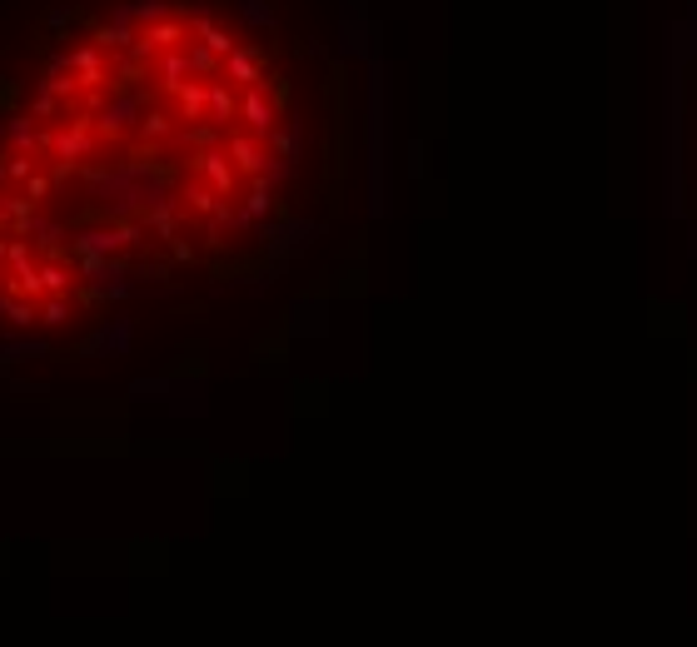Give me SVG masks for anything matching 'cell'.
<instances>
[{"mask_svg":"<svg viewBox=\"0 0 697 647\" xmlns=\"http://www.w3.org/2000/svg\"><path fill=\"white\" fill-rule=\"evenodd\" d=\"M40 319H45V324H65V319H70V299H50V304L40 309Z\"/></svg>","mask_w":697,"mask_h":647,"instance_id":"2","label":"cell"},{"mask_svg":"<svg viewBox=\"0 0 697 647\" xmlns=\"http://www.w3.org/2000/svg\"><path fill=\"white\" fill-rule=\"evenodd\" d=\"M0 314H5L10 324H30V319H40V314H35L25 299H10V294H0Z\"/></svg>","mask_w":697,"mask_h":647,"instance_id":"1","label":"cell"}]
</instances>
